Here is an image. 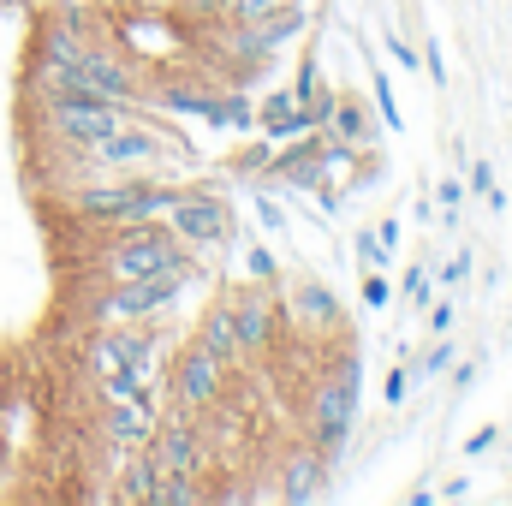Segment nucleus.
Returning <instances> with one entry per match:
<instances>
[{
    "instance_id": "obj_29",
    "label": "nucleus",
    "mask_w": 512,
    "mask_h": 506,
    "mask_svg": "<svg viewBox=\"0 0 512 506\" xmlns=\"http://www.w3.org/2000/svg\"><path fill=\"white\" fill-rule=\"evenodd\" d=\"M358 262H364V268H382V262H387V245L376 239V233H364V239H358Z\"/></svg>"
},
{
    "instance_id": "obj_32",
    "label": "nucleus",
    "mask_w": 512,
    "mask_h": 506,
    "mask_svg": "<svg viewBox=\"0 0 512 506\" xmlns=\"http://www.w3.org/2000/svg\"><path fill=\"white\" fill-rule=\"evenodd\" d=\"M495 441H501V429H477V435L465 441V459H483V453H489Z\"/></svg>"
},
{
    "instance_id": "obj_6",
    "label": "nucleus",
    "mask_w": 512,
    "mask_h": 506,
    "mask_svg": "<svg viewBox=\"0 0 512 506\" xmlns=\"http://www.w3.org/2000/svg\"><path fill=\"white\" fill-rule=\"evenodd\" d=\"M358 393H364V370L358 358H346V370L316 393V441H322V459H334L352 435V417H358Z\"/></svg>"
},
{
    "instance_id": "obj_31",
    "label": "nucleus",
    "mask_w": 512,
    "mask_h": 506,
    "mask_svg": "<svg viewBox=\"0 0 512 506\" xmlns=\"http://www.w3.org/2000/svg\"><path fill=\"white\" fill-rule=\"evenodd\" d=\"M251 274H256V280H280V262L262 251V245H251Z\"/></svg>"
},
{
    "instance_id": "obj_28",
    "label": "nucleus",
    "mask_w": 512,
    "mask_h": 506,
    "mask_svg": "<svg viewBox=\"0 0 512 506\" xmlns=\"http://www.w3.org/2000/svg\"><path fill=\"white\" fill-rule=\"evenodd\" d=\"M411 381H417V370H393V376H387V387H382V399H387V405H399V399L411 393Z\"/></svg>"
},
{
    "instance_id": "obj_8",
    "label": "nucleus",
    "mask_w": 512,
    "mask_h": 506,
    "mask_svg": "<svg viewBox=\"0 0 512 506\" xmlns=\"http://www.w3.org/2000/svg\"><path fill=\"white\" fill-rule=\"evenodd\" d=\"M221 387H227V358H215L209 346L191 340L173 358V399H179V411H209L221 399Z\"/></svg>"
},
{
    "instance_id": "obj_24",
    "label": "nucleus",
    "mask_w": 512,
    "mask_h": 506,
    "mask_svg": "<svg viewBox=\"0 0 512 506\" xmlns=\"http://www.w3.org/2000/svg\"><path fill=\"white\" fill-rule=\"evenodd\" d=\"M447 364H453V340H447V334H441V340H435V352H429V358H423V364H417V376L429 381V376H441V370H447Z\"/></svg>"
},
{
    "instance_id": "obj_2",
    "label": "nucleus",
    "mask_w": 512,
    "mask_h": 506,
    "mask_svg": "<svg viewBox=\"0 0 512 506\" xmlns=\"http://www.w3.org/2000/svg\"><path fill=\"white\" fill-rule=\"evenodd\" d=\"M185 191L179 185H161V179H120V185H90L78 191V215L96 221V227H126V221H155L179 203Z\"/></svg>"
},
{
    "instance_id": "obj_26",
    "label": "nucleus",
    "mask_w": 512,
    "mask_h": 506,
    "mask_svg": "<svg viewBox=\"0 0 512 506\" xmlns=\"http://www.w3.org/2000/svg\"><path fill=\"white\" fill-rule=\"evenodd\" d=\"M274 6H280V0H233V18H239V24H256V18H268Z\"/></svg>"
},
{
    "instance_id": "obj_18",
    "label": "nucleus",
    "mask_w": 512,
    "mask_h": 506,
    "mask_svg": "<svg viewBox=\"0 0 512 506\" xmlns=\"http://www.w3.org/2000/svg\"><path fill=\"white\" fill-rule=\"evenodd\" d=\"M322 131H328L334 143H352V149H364V143H370V120H364V108H358V102H334V108H328V120H322Z\"/></svg>"
},
{
    "instance_id": "obj_35",
    "label": "nucleus",
    "mask_w": 512,
    "mask_h": 506,
    "mask_svg": "<svg viewBox=\"0 0 512 506\" xmlns=\"http://www.w3.org/2000/svg\"><path fill=\"white\" fill-rule=\"evenodd\" d=\"M465 274H471V256H453V262H447V286H453V280H465Z\"/></svg>"
},
{
    "instance_id": "obj_23",
    "label": "nucleus",
    "mask_w": 512,
    "mask_h": 506,
    "mask_svg": "<svg viewBox=\"0 0 512 506\" xmlns=\"http://www.w3.org/2000/svg\"><path fill=\"white\" fill-rule=\"evenodd\" d=\"M471 197H483L489 209H501V203H507V197L495 191V167H489V161H471Z\"/></svg>"
},
{
    "instance_id": "obj_11",
    "label": "nucleus",
    "mask_w": 512,
    "mask_h": 506,
    "mask_svg": "<svg viewBox=\"0 0 512 506\" xmlns=\"http://www.w3.org/2000/svg\"><path fill=\"white\" fill-rule=\"evenodd\" d=\"M84 155H90L96 167H114V173H120V167H155V161H161V137L143 131V126H120L114 137L90 143Z\"/></svg>"
},
{
    "instance_id": "obj_16",
    "label": "nucleus",
    "mask_w": 512,
    "mask_h": 506,
    "mask_svg": "<svg viewBox=\"0 0 512 506\" xmlns=\"http://www.w3.org/2000/svg\"><path fill=\"white\" fill-rule=\"evenodd\" d=\"M197 346H209L215 358H239V328H233V304H221V310H209L203 322H197Z\"/></svg>"
},
{
    "instance_id": "obj_4",
    "label": "nucleus",
    "mask_w": 512,
    "mask_h": 506,
    "mask_svg": "<svg viewBox=\"0 0 512 506\" xmlns=\"http://www.w3.org/2000/svg\"><path fill=\"white\" fill-rule=\"evenodd\" d=\"M48 102V126L60 143L72 149H90L102 137H114L120 126H131V102H108V96H84V90H60V96H42Z\"/></svg>"
},
{
    "instance_id": "obj_21",
    "label": "nucleus",
    "mask_w": 512,
    "mask_h": 506,
    "mask_svg": "<svg viewBox=\"0 0 512 506\" xmlns=\"http://www.w3.org/2000/svg\"><path fill=\"white\" fill-rule=\"evenodd\" d=\"M358 298H364V310H387V304H393V286H387L382 268H364V280H358Z\"/></svg>"
},
{
    "instance_id": "obj_20",
    "label": "nucleus",
    "mask_w": 512,
    "mask_h": 506,
    "mask_svg": "<svg viewBox=\"0 0 512 506\" xmlns=\"http://www.w3.org/2000/svg\"><path fill=\"white\" fill-rule=\"evenodd\" d=\"M149 501H155V506H197V501H203V489H197L191 477H161Z\"/></svg>"
},
{
    "instance_id": "obj_33",
    "label": "nucleus",
    "mask_w": 512,
    "mask_h": 506,
    "mask_svg": "<svg viewBox=\"0 0 512 506\" xmlns=\"http://www.w3.org/2000/svg\"><path fill=\"white\" fill-rule=\"evenodd\" d=\"M429 328L447 334V328H453V304H435V310H429Z\"/></svg>"
},
{
    "instance_id": "obj_12",
    "label": "nucleus",
    "mask_w": 512,
    "mask_h": 506,
    "mask_svg": "<svg viewBox=\"0 0 512 506\" xmlns=\"http://www.w3.org/2000/svg\"><path fill=\"white\" fill-rule=\"evenodd\" d=\"M310 0H280L268 18H256V24H245V54H280V42H292L304 24H310Z\"/></svg>"
},
{
    "instance_id": "obj_37",
    "label": "nucleus",
    "mask_w": 512,
    "mask_h": 506,
    "mask_svg": "<svg viewBox=\"0 0 512 506\" xmlns=\"http://www.w3.org/2000/svg\"><path fill=\"white\" fill-rule=\"evenodd\" d=\"M507 495H512V483H507Z\"/></svg>"
},
{
    "instance_id": "obj_36",
    "label": "nucleus",
    "mask_w": 512,
    "mask_h": 506,
    "mask_svg": "<svg viewBox=\"0 0 512 506\" xmlns=\"http://www.w3.org/2000/svg\"><path fill=\"white\" fill-rule=\"evenodd\" d=\"M376 239H382L387 251H393V245H399V221H393V215H387V221H382V233H376Z\"/></svg>"
},
{
    "instance_id": "obj_34",
    "label": "nucleus",
    "mask_w": 512,
    "mask_h": 506,
    "mask_svg": "<svg viewBox=\"0 0 512 506\" xmlns=\"http://www.w3.org/2000/svg\"><path fill=\"white\" fill-rule=\"evenodd\" d=\"M459 197H465V185H459V179H441V203L459 209Z\"/></svg>"
},
{
    "instance_id": "obj_9",
    "label": "nucleus",
    "mask_w": 512,
    "mask_h": 506,
    "mask_svg": "<svg viewBox=\"0 0 512 506\" xmlns=\"http://www.w3.org/2000/svg\"><path fill=\"white\" fill-rule=\"evenodd\" d=\"M149 459L161 465V477H197V471H203V429L191 423V411L155 423V435H149Z\"/></svg>"
},
{
    "instance_id": "obj_22",
    "label": "nucleus",
    "mask_w": 512,
    "mask_h": 506,
    "mask_svg": "<svg viewBox=\"0 0 512 506\" xmlns=\"http://www.w3.org/2000/svg\"><path fill=\"white\" fill-rule=\"evenodd\" d=\"M298 310H304L310 322H334V292H322V286H298Z\"/></svg>"
},
{
    "instance_id": "obj_25",
    "label": "nucleus",
    "mask_w": 512,
    "mask_h": 506,
    "mask_svg": "<svg viewBox=\"0 0 512 506\" xmlns=\"http://www.w3.org/2000/svg\"><path fill=\"white\" fill-rule=\"evenodd\" d=\"M376 102H382V120H387L393 131L405 126V114H399V102H393V90H387V78H382V72H376Z\"/></svg>"
},
{
    "instance_id": "obj_5",
    "label": "nucleus",
    "mask_w": 512,
    "mask_h": 506,
    "mask_svg": "<svg viewBox=\"0 0 512 506\" xmlns=\"http://www.w3.org/2000/svg\"><path fill=\"white\" fill-rule=\"evenodd\" d=\"M161 370V334H149L143 322H108L96 340H90V376L108 381L120 370Z\"/></svg>"
},
{
    "instance_id": "obj_19",
    "label": "nucleus",
    "mask_w": 512,
    "mask_h": 506,
    "mask_svg": "<svg viewBox=\"0 0 512 506\" xmlns=\"http://www.w3.org/2000/svg\"><path fill=\"white\" fill-rule=\"evenodd\" d=\"M203 120L215 131H251L256 108H251V96H209V102H203Z\"/></svg>"
},
{
    "instance_id": "obj_10",
    "label": "nucleus",
    "mask_w": 512,
    "mask_h": 506,
    "mask_svg": "<svg viewBox=\"0 0 512 506\" xmlns=\"http://www.w3.org/2000/svg\"><path fill=\"white\" fill-rule=\"evenodd\" d=\"M155 393H131V399H108V417H102V435L131 453V447H149V435H155Z\"/></svg>"
},
{
    "instance_id": "obj_15",
    "label": "nucleus",
    "mask_w": 512,
    "mask_h": 506,
    "mask_svg": "<svg viewBox=\"0 0 512 506\" xmlns=\"http://www.w3.org/2000/svg\"><path fill=\"white\" fill-rule=\"evenodd\" d=\"M233 328H239L245 346L274 340V304H268L262 292H239V298H233Z\"/></svg>"
},
{
    "instance_id": "obj_3",
    "label": "nucleus",
    "mask_w": 512,
    "mask_h": 506,
    "mask_svg": "<svg viewBox=\"0 0 512 506\" xmlns=\"http://www.w3.org/2000/svg\"><path fill=\"white\" fill-rule=\"evenodd\" d=\"M197 274H203L197 262H179V268H161V274L114 280V286L96 298V322H149V316H161Z\"/></svg>"
},
{
    "instance_id": "obj_30",
    "label": "nucleus",
    "mask_w": 512,
    "mask_h": 506,
    "mask_svg": "<svg viewBox=\"0 0 512 506\" xmlns=\"http://www.w3.org/2000/svg\"><path fill=\"white\" fill-rule=\"evenodd\" d=\"M405 304H417V310L429 304V280H423V268H411V274H405Z\"/></svg>"
},
{
    "instance_id": "obj_1",
    "label": "nucleus",
    "mask_w": 512,
    "mask_h": 506,
    "mask_svg": "<svg viewBox=\"0 0 512 506\" xmlns=\"http://www.w3.org/2000/svg\"><path fill=\"white\" fill-rule=\"evenodd\" d=\"M179 262H191V251L173 227L126 221V227H114V239L102 251V274L108 280H137V274H161V268H179Z\"/></svg>"
},
{
    "instance_id": "obj_13",
    "label": "nucleus",
    "mask_w": 512,
    "mask_h": 506,
    "mask_svg": "<svg viewBox=\"0 0 512 506\" xmlns=\"http://www.w3.org/2000/svg\"><path fill=\"white\" fill-rule=\"evenodd\" d=\"M256 126H262L268 137H274V143H280V137L316 131L322 120H316V114H310V108L298 102V90H268V96H262V108H256Z\"/></svg>"
},
{
    "instance_id": "obj_14",
    "label": "nucleus",
    "mask_w": 512,
    "mask_h": 506,
    "mask_svg": "<svg viewBox=\"0 0 512 506\" xmlns=\"http://www.w3.org/2000/svg\"><path fill=\"white\" fill-rule=\"evenodd\" d=\"M328 477H334V459L304 453V459H292V465L280 471V501H292V506L322 501V495H328Z\"/></svg>"
},
{
    "instance_id": "obj_17",
    "label": "nucleus",
    "mask_w": 512,
    "mask_h": 506,
    "mask_svg": "<svg viewBox=\"0 0 512 506\" xmlns=\"http://www.w3.org/2000/svg\"><path fill=\"white\" fill-rule=\"evenodd\" d=\"M155 483H161V465L149 459V447H131V459H126V471H120V501H149L155 495Z\"/></svg>"
},
{
    "instance_id": "obj_7",
    "label": "nucleus",
    "mask_w": 512,
    "mask_h": 506,
    "mask_svg": "<svg viewBox=\"0 0 512 506\" xmlns=\"http://www.w3.org/2000/svg\"><path fill=\"white\" fill-rule=\"evenodd\" d=\"M167 227L185 239V251H215V245H233V209L209 191H185L173 209H167Z\"/></svg>"
},
{
    "instance_id": "obj_27",
    "label": "nucleus",
    "mask_w": 512,
    "mask_h": 506,
    "mask_svg": "<svg viewBox=\"0 0 512 506\" xmlns=\"http://www.w3.org/2000/svg\"><path fill=\"white\" fill-rule=\"evenodd\" d=\"M256 215H262V227H268V233H286V209H280L274 197H256Z\"/></svg>"
}]
</instances>
